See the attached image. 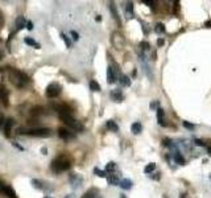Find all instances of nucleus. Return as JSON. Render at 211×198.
Segmentation results:
<instances>
[{
    "mask_svg": "<svg viewBox=\"0 0 211 198\" xmlns=\"http://www.w3.org/2000/svg\"><path fill=\"white\" fill-rule=\"evenodd\" d=\"M162 144L165 145V147H171V141L169 139H164L162 140Z\"/></svg>",
    "mask_w": 211,
    "mask_h": 198,
    "instance_id": "58836bf2",
    "label": "nucleus"
},
{
    "mask_svg": "<svg viewBox=\"0 0 211 198\" xmlns=\"http://www.w3.org/2000/svg\"><path fill=\"white\" fill-rule=\"evenodd\" d=\"M125 12H127V17H132L133 16V4L132 3H127Z\"/></svg>",
    "mask_w": 211,
    "mask_h": 198,
    "instance_id": "a878e982",
    "label": "nucleus"
},
{
    "mask_svg": "<svg viewBox=\"0 0 211 198\" xmlns=\"http://www.w3.org/2000/svg\"><path fill=\"white\" fill-rule=\"evenodd\" d=\"M107 82L110 84H112L116 82V73H115L112 66H108L107 67Z\"/></svg>",
    "mask_w": 211,
    "mask_h": 198,
    "instance_id": "f8f14e48",
    "label": "nucleus"
},
{
    "mask_svg": "<svg viewBox=\"0 0 211 198\" xmlns=\"http://www.w3.org/2000/svg\"><path fill=\"white\" fill-rule=\"evenodd\" d=\"M26 28H28L29 31H32V29H33V23H32L30 20H28V21H26Z\"/></svg>",
    "mask_w": 211,
    "mask_h": 198,
    "instance_id": "79ce46f5",
    "label": "nucleus"
},
{
    "mask_svg": "<svg viewBox=\"0 0 211 198\" xmlns=\"http://www.w3.org/2000/svg\"><path fill=\"white\" fill-rule=\"evenodd\" d=\"M154 32H157V33H165V25L162 23H157L154 25Z\"/></svg>",
    "mask_w": 211,
    "mask_h": 198,
    "instance_id": "cd10ccee",
    "label": "nucleus"
},
{
    "mask_svg": "<svg viewBox=\"0 0 211 198\" xmlns=\"http://www.w3.org/2000/svg\"><path fill=\"white\" fill-rule=\"evenodd\" d=\"M44 198H52V197H49V195H45V197H44Z\"/></svg>",
    "mask_w": 211,
    "mask_h": 198,
    "instance_id": "864d4df0",
    "label": "nucleus"
},
{
    "mask_svg": "<svg viewBox=\"0 0 211 198\" xmlns=\"http://www.w3.org/2000/svg\"><path fill=\"white\" fill-rule=\"evenodd\" d=\"M139 57H140V61H141V65H142V67H144V71H145V74H147V75L149 77V79H150V81H153L152 69H150V66H149V65H148V62H147V57H145L144 54H141V53H140V54H139Z\"/></svg>",
    "mask_w": 211,
    "mask_h": 198,
    "instance_id": "6e6552de",
    "label": "nucleus"
},
{
    "mask_svg": "<svg viewBox=\"0 0 211 198\" xmlns=\"http://www.w3.org/2000/svg\"><path fill=\"white\" fill-rule=\"evenodd\" d=\"M13 124H15V120H13L12 118H8V119H5V121H4V126H3V131H4V135H5V136H9L11 131H12V127H13Z\"/></svg>",
    "mask_w": 211,
    "mask_h": 198,
    "instance_id": "9d476101",
    "label": "nucleus"
},
{
    "mask_svg": "<svg viewBox=\"0 0 211 198\" xmlns=\"http://www.w3.org/2000/svg\"><path fill=\"white\" fill-rule=\"evenodd\" d=\"M142 3H144V4H147L148 7H150V8H153V7H154V3H153V1H150V0H144Z\"/></svg>",
    "mask_w": 211,
    "mask_h": 198,
    "instance_id": "ea45409f",
    "label": "nucleus"
},
{
    "mask_svg": "<svg viewBox=\"0 0 211 198\" xmlns=\"http://www.w3.org/2000/svg\"><path fill=\"white\" fill-rule=\"evenodd\" d=\"M95 20H96V21H100V20H102V17H100V16H96V17H95Z\"/></svg>",
    "mask_w": 211,
    "mask_h": 198,
    "instance_id": "3c124183",
    "label": "nucleus"
},
{
    "mask_svg": "<svg viewBox=\"0 0 211 198\" xmlns=\"http://www.w3.org/2000/svg\"><path fill=\"white\" fill-rule=\"evenodd\" d=\"M4 121H5V118L3 114H0V128H3V126H4Z\"/></svg>",
    "mask_w": 211,
    "mask_h": 198,
    "instance_id": "a19ab883",
    "label": "nucleus"
},
{
    "mask_svg": "<svg viewBox=\"0 0 211 198\" xmlns=\"http://www.w3.org/2000/svg\"><path fill=\"white\" fill-rule=\"evenodd\" d=\"M8 100H9V91L7 87L0 86V102L4 106H8Z\"/></svg>",
    "mask_w": 211,
    "mask_h": 198,
    "instance_id": "1a4fd4ad",
    "label": "nucleus"
},
{
    "mask_svg": "<svg viewBox=\"0 0 211 198\" xmlns=\"http://www.w3.org/2000/svg\"><path fill=\"white\" fill-rule=\"evenodd\" d=\"M164 44H165V40H164V38H158L157 40V45H158V46H162Z\"/></svg>",
    "mask_w": 211,
    "mask_h": 198,
    "instance_id": "37998d69",
    "label": "nucleus"
},
{
    "mask_svg": "<svg viewBox=\"0 0 211 198\" xmlns=\"http://www.w3.org/2000/svg\"><path fill=\"white\" fill-rule=\"evenodd\" d=\"M120 198H125V195H123V194H121V197H120Z\"/></svg>",
    "mask_w": 211,
    "mask_h": 198,
    "instance_id": "5fc2aeb1",
    "label": "nucleus"
},
{
    "mask_svg": "<svg viewBox=\"0 0 211 198\" xmlns=\"http://www.w3.org/2000/svg\"><path fill=\"white\" fill-rule=\"evenodd\" d=\"M90 89L92 90V91H100V84L98 83L96 81H90Z\"/></svg>",
    "mask_w": 211,
    "mask_h": 198,
    "instance_id": "bb28decb",
    "label": "nucleus"
},
{
    "mask_svg": "<svg viewBox=\"0 0 211 198\" xmlns=\"http://www.w3.org/2000/svg\"><path fill=\"white\" fill-rule=\"evenodd\" d=\"M205 26H206V28H211V21H210V20L206 21V23H205Z\"/></svg>",
    "mask_w": 211,
    "mask_h": 198,
    "instance_id": "49530a36",
    "label": "nucleus"
},
{
    "mask_svg": "<svg viewBox=\"0 0 211 198\" xmlns=\"http://www.w3.org/2000/svg\"><path fill=\"white\" fill-rule=\"evenodd\" d=\"M131 131H132V133H133V135H139L140 132L142 131V126H141V123H139V121L133 123V124L131 126Z\"/></svg>",
    "mask_w": 211,
    "mask_h": 198,
    "instance_id": "f3484780",
    "label": "nucleus"
},
{
    "mask_svg": "<svg viewBox=\"0 0 211 198\" xmlns=\"http://www.w3.org/2000/svg\"><path fill=\"white\" fill-rule=\"evenodd\" d=\"M25 24H26V20L24 16H18V17L16 18V28H17V31L23 29L24 26H25Z\"/></svg>",
    "mask_w": 211,
    "mask_h": 198,
    "instance_id": "a211bd4d",
    "label": "nucleus"
},
{
    "mask_svg": "<svg viewBox=\"0 0 211 198\" xmlns=\"http://www.w3.org/2000/svg\"><path fill=\"white\" fill-rule=\"evenodd\" d=\"M69 181H70V185L74 187V189H78V187L82 186V184H83V178H82V176H79V174H76V173L70 174Z\"/></svg>",
    "mask_w": 211,
    "mask_h": 198,
    "instance_id": "0eeeda50",
    "label": "nucleus"
},
{
    "mask_svg": "<svg viewBox=\"0 0 211 198\" xmlns=\"http://www.w3.org/2000/svg\"><path fill=\"white\" fill-rule=\"evenodd\" d=\"M194 144L198 145V147H205V148H206L205 141H203V140H200V139H195V140H194Z\"/></svg>",
    "mask_w": 211,
    "mask_h": 198,
    "instance_id": "f704fd0d",
    "label": "nucleus"
},
{
    "mask_svg": "<svg viewBox=\"0 0 211 198\" xmlns=\"http://www.w3.org/2000/svg\"><path fill=\"white\" fill-rule=\"evenodd\" d=\"M24 42H25L26 45H29V46H34L36 49H40V48H41V45H40L37 41H34L33 38H30V37H25V38H24Z\"/></svg>",
    "mask_w": 211,
    "mask_h": 198,
    "instance_id": "6ab92c4d",
    "label": "nucleus"
},
{
    "mask_svg": "<svg viewBox=\"0 0 211 198\" xmlns=\"http://www.w3.org/2000/svg\"><path fill=\"white\" fill-rule=\"evenodd\" d=\"M8 77H9V81L12 82L13 86H16L17 89H23L28 84L29 82V78L25 73L23 71L17 70V69H13V67H9L8 69Z\"/></svg>",
    "mask_w": 211,
    "mask_h": 198,
    "instance_id": "f257e3e1",
    "label": "nucleus"
},
{
    "mask_svg": "<svg viewBox=\"0 0 211 198\" xmlns=\"http://www.w3.org/2000/svg\"><path fill=\"white\" fill-rule=\"evenodd\" d=\"M185 197H186V195H185V194H181V198H185Z\"/></svg>",
    "mask_w": 211,
    "mask_h": 198,
    "instance_id": "603ef678",
    "label": "nucleus"
},
{
    "mask_svg": "<svg viewBox=\"0 0 211 198\" xmlns=\"http://www.w3.org/2000/svg\"><path fill=\"white\" fill-rule=\"evenodd\" d=\"M157 120H158V124H160L161 127L168 126L166 121H165V111H164L161 107L157 108Z\"/></svg>",
    "mask_w": 211,
    "mask_h": 198,
    "instance_id": "ddd939ff",
    "label": "nucleus"
},
{
    "mask_svg": "<svg viewBox=\"0 0 211 198\" xmlns=\"http://www.w3.org/2000/svg\"><path fill=\"white\" fill-rule=\"evenodd\" d=\"M41 152H42V155H46L47 149H46V148H42V149H41Z\"/></svg>",
    "mask_w": 211,
    "mask_h": 198,
    "instance_id": "09e8293b",
    "label": "nucleus"
},
{
    "mask_svg": "<svg viewBox=\"0 0 211 198\" xmlns=\"http://www.w3.org/2000/svg\"><path fill=\"white\" fill-rule=\"evenodd\" d=\"M5 186H7V185H5L4 182L0 181V193H3V190H4V187H5Z\"/></svg>",
    "mask_w": 211,
    "mask_h": 198,
    "instance_id": "c03bdc74",
    "label": "nucleus"
},
{
    "mask_svg": "<svg viewBox=\"0 0 211 198\" xmlns=\"http://www.w3.org/2000/svg\"><path fill=\"white\" fill-rule=\"evenodd\" d=\"M107 128L110 129V131H112V132H118L119 131V126L113 120H108L107 121Z\"/></svg>",
    "mask_w": 211,
    "mask_h": 198,
    "instance_id": "b1692460",
    "label": "nucleus"
},
{
    "mask_svg": "<svg viewBox=\"0 0 211 198\" xmlns=\"http://www.w3.org/2000/svg\"><path fill=\"white\" fill-rule=\"evenodd\" d=\"M18 133L29 135V136H36V137H47L50 136L52 131L50 128H20Z\"/></svg>",
    "mask_w": 211,
    "mask_h": 198,
    "instance_id": "7ed1b4c3",
    "label": "nucleus"
},
{
    "mask_svg": "<svg viewBox=\"0 0 211 198\" xmlns=\"http://www.w3.org/2000/svg\"><path fill=\"white\" fill-rule=\"evenodd\" d=\"M210 180H211V174H210Z\"/></svg>",
    "mask_w": 211,
    "mask_h": 198,
    "instance_id": "4d7b16f0",
    "label": "nucleus"
},
{
    "mask_svg": "<svg viewBox=\"0 0 211 198\" xmlns=\"http://www.w3.org/2000/svg\"><path fill=\"white\" fill-rule=\"evenodd\" d=\"M32 114H33V115H41V114H42V108L41 107L33 108V110H32Z\"/></svg>",
    "mask_w": 211,
    "mask_h": 198,
    "instance_id": "c9c22d12",
    "label": "nucleus"
},
{
    "mask_svg": "<svg viewBox=\"0 0 211 198\" xmlns=\"http://www.w3.org/2000/svg\"><path fill=\"white\" fill-rule=\"evenodd\" d=\"M140 46H141V49H142V50H148V49H149V44H148L147 41H141Z\"/></svg>",
    "mask_w": 211,
    "mask_h": 198,
    "instance_id": "e433bc0d",
    "label": "nucleus"
},
{
    "mask_svg": "<svg viewBox=\"0 0 211 198\" xmlns=\"http://www.w3.org/2000/svg\"><path fill=\"white\" fill-rule=\"evenodd\" d=\"M3 194L8 195L9 198H17V197H16L15 190H13L11 186H5V187H4V190H3Z\"/></svg>",
    "mask_w": 211,
    "mask_h": 198,
    "instance_id": "aec40b11",
    "label": "nucleus"
},
{
    "mask_svg": "<svg viewBox=\"0 0 211 198\" xmlns=\"http://www.w3.org/2000/svg\"><path fill=\"white\" fill-rule=\"evenodd\" d=\"M132 181L129 178H123V180H120V182H119V186L121 187V189H124V190H129L132 187Z\"/></svg>",
    "mask_w": 211,
    "mask_h": 198,
    "instance_id": "dca6fc26",
    "label": "nucleus"
},
{
    "mask_svg": "<svg viewBox=\"0 0 211 198\" xmlns=\"http://www.w3.org/2000/svg\"><path fill=\"white\" fill-rule=\"evenodd\" d=\"M65 198H75V194H73V193H71V194H67V195H66Z\"/></svg>",
    "mask_w": 211,
    "mask_h": 198,
    "instance_id": "de8ad7c7",
    "label": "nucleus"
},
{
    "mask_svg": "<svg viewBox=\"0 0 211 198\" xmlns=\"http://www.w3.org/2000/svg\"><path fill=\"white\" fill-rule=\"evenodd\" d=\"M0 58H1V54H0Z\"/></svg>",
    "mask_w": 211,
    "mask_h": 198,
    "instance_id": "13d9d810",
    "label": "nucleus"
},
{
    "mask_svg": "<svg viewBox=\"0 0 211 198\" xmlns=\"http://www.w3.org/2000/svg\"><path fill=\"white\" fill-rule=\"evenodd\" d=\"M82 198H102L99 195V190L98 189H90L82 195Z\"/></svg>",
    "mask_w": 211,
    "mask_h": 198,
    "instance_id": "4468645a",
    "label": "nucleus"
},
{
    "mask_svg": "<svg viewBox=\"0 0 211 198\" xmlns=\"http://www.w3.org/2000/svg\"><path fill=\"white\" fill-rule=\"evenodd\" d=\"M59 119L69 127V128L74 129V131L81 132V131H83V129H84L83 124H82L81 121L75 120V119H74L71 115H59Z\"/></svg>",
    "mask_w": 211,
    "mask_h": 198,
    "instance_id": "20e7f679",
    "label": "nucleus"
},
{
    "mask_svg": "<svg viewBox=\"0 0 211 198\" xmlns=\"http://www.w3.org/2000/svg\"><path fill=\"white\" fill-rule=\"evenodd\" d=\"M58 136H59L61 139H63V140H73V139H75V133H74V132H71L70 129H67V128H63V127L58 128Z\"/></svg>",
    "mask_w": 211,
    "mask_h": 198,
    "instance_id": "423d86ee",
    "label": "nucleus"
},
{
    "mask_svg": "<svg viewBox=\"0 0 211 198\" xmlns=\"http://www.w3.org/2000/svg\"><path fill=\"white\" fill-rule=\"evenodd\" d=\"M206 149H207V152H208V153H210V155H211V148H210V147H207V145H206Z\"/></svg>",
    "mask_w": 211,
    "mask_h": 198,
    "instance_id": "8fccbe9b",
    "label": "nucleus"
},
{
    "mask_svg": "<svg viewBox=\"0 0 211 198\" xmlns=\"http://www.w3.org/2000/svg\"><path fill=\"white\" fill-rule=\"evenodd\" d=\"M70 34L73 36V40H74V41H78V40H79V34L76 33L75 31H71V32H70Z\"/></svg>",
    "mask_w": 211,
    "mask_h": 198,
    "instance_id": "4c0bfd02",
    "label": "nucleus"
},
{
    "mask_svg": "<svg viewBox=\"0 0 211 198\" xmlns=\"http://www.w3.org/2000/svg\"><path fill=\"white\" fill-rule=\"evenodd\" d=\"M182 124H183V127H185V128H187V129H194V128H195V126H194V124L189 123V121H186V120H185Z\"/></svg>",
    "mask_w": 211,
    "mask_h": 198,
    "instance_id": "72a5a7b5",
    "label": "nucleus"
},
{
    "mask_svg": "<svg viewBox=\"0 0 211 198\" xmlns=\"http://www.w3.org/2000/svg\"><path fill=\"white\" fill-rule=\"evenodd\" d=\"M61 37H62V40L65 41V44H66V46H67V48L73 46V42H71V40H70V37H69V36H66L65 33H61Z\"/></svg>",
    "mask_w": 211,
    "mask_h": 198,
    "instance_id": "c85d7f7f",
    "label": "nucleus"
},
{
    "mask_svg": "<svg viewBox=\"0 0 211 198\" xmlns=\"http://www.w3.org/2000/svg\"><path fill=\"white\" fill-rule=\"evenodd\" d=\"M61 90H62V86L59 83H50L49 86L46 87V97L47 98H55L61 94Z\"/></svg>",
    "mask_w": 211,
    "mask_h": 198,
    "instance_id": "39448f33",
    "label": "nucleus"
},
{
    "mask_svg": "<svg viewBox=\"0 0 211 198\" xmlns=\"http://www.w3.org/2000/svg\"><path fill=\"white\" fill-rule=\"evenodd\" d=\"M116 169V164L113 163V161H111V163H108L107 165H106V172H112Z\"/></svg>",
    "mask_w": 211,
    "mask_h": 198,
    "instance_id": "2f4dec72",
    "label": "nucleus"
},
{
    "mask_svg": "<svg viewBox=\"0 0 211 198\" xmlns=\"http://www.w3.org/2000/svg\"><path fill=\"white\" fill-rule=\"evenodd\" d=\"M174 161H176L177 164H179V165H185V158H183V156L178 152V150H176V152H174Z\"/></svg>",
    "mask_w": 211,
    "mask_h": 198,
    "instance_id": "412c9836",
    "label": "nucleus"
},
{
    "mask_svg": "<svg viewBox=\"0 0 211 198\" xmlns=\"http://www.w3.org/2000/svg\"><path fill=\"white\" fill-rule=\"evenodd\" d=\"M164 198H168V197H165V195H164Z\"/></svg>",
    "mask_w": 211,
    "mask_h": 198,
    "instance_id": "6e6d98bb",
    "label": "nucleus"
},
{
    "mask_svg": "<svg viewBox=\"0 0 211 198\" xmlns=\"http://www.w3.org/2000/svg\"><path fill=\"white\" fill-rule=\"evenodd\" d=\"M71 166L70 161H69V158H66V156H58L57 158H54V160L52 161V170L54 172V173H62V172H66L69 170Z\"/></svg>",
    "mask_w": 211,
    "mask_h": 198,
    "instance_id": "f03ea898",
    "label": "nucleus"
},
{
    "mask_svg": "<svg viewBox=\"0 0 211 198\" xmlns=\"http://www.w3.org/2000/svg\"><path fill=\"white\" fill-rule=\"evenodd\" d=\"M158 106H160L158 100H153V102H150L149 107H150V110H156V108H158Z\"/></svg>",
    "mask_w": 211,
    "mask_h": 198,
    "instance_id": "473e14b6",
    "label": "nucleus"
},
{
    "mask_svg": "<svg viewBox=\"0 0 211 198\" xmlns=\"http://www.w3.org/2000/svg\"><path fill=\"white\" fill-rule=\"evenodd\" d=\"M110 11H111V13H112L113 18L116 20V23H118L119 25H120V24H121V21H120V16H119V12H118V9H116L115 3H110Z\"/></svg>",
    "mask_w": 211,
    "mask_h": 198,
    "instance_id": "2eb2a0df",
    "label": "nucleus"
},
{
    "mask_svg": "<svg viewBox=\"0 0 211 198\" xmlns=\"http://www.w3.org/2000/svg\"><path fill=\"white\" fill-rule=\"evenodd\" d=\"M4 24V16H3L1 11H0V25H3Z\"/></svg>",
    "mask_w": 211,
    "mask_h": 198,
    "instance_id": "a18cd8bd",
    "label": "nucleus"
},
{
    "mask_svg": "<svg viewBox=\"0 0 211 198\" xmlns=\"http://www.w3.org/2000/svg\"><path fill=\"white\" fill-rule=\"evenodd\" d=\"M120 83H121V86L128 87V86H131V79H129V77L121 74V75H120Z\"/></svg>",
    "mask_w": 211,
    "mask_h": 198,
    "instance_id": "5701e85b",
    "label": "nucleus"
},
{
    "mask_svg": "<svg viewBox=\"0 0 211 198\" xmlns=\"http://www.w3.org/2000/svg\"><path fill=\"white\" fill-rule=\"evenodd\" d=\"M32 185H33V187H36V189H38V190L45 189V186H44L45 184L42 181H40V180H32Z\"/></svg>",
    "mask_w": 211,
    "mask_h": 198,
    "instance_id": "393cba45",
    "label": "nucleus"
},
{
    "mask_svg": "<svg viewBox=\"0 0 211 198\" xmlns=\"http://www.w3.org/2000/svg\"><path fill=\"white\" fill-rule=\"evenodd\" d=\"M94 173L96 174L98 177H102V178L107 177V172H106V170H100L99 168H94Z\"/></svg>",
    "mask_w": 211,
    "mask_h": 198,
    "instance_id": "7c9ffc66",
    "label": "nucleus"
},
{
    "mask_svg": "<svg viewBox=\"0 0 211 198\" xmlns=\"http://www.w3.org/2000/svg\"><path fill=\"white\" fill-rule=\"evenodd\" d=\"M154 169H156V164H154V163H149V164H148V165L144 168V172H145V173H152Z\"/></svg>",
    "mask_w": 211,
    "mask_h": 198,
    "instance_id": "c756f323",
    "label": "nucleus"
},
{
    "mask_svg": "<svg viewBox=\"0 0 211 198\" xmlns=\"http://www.w3.org/2000/svg\"><path fill=\"white\" fill-rule=\"evenodd\" d=\"M110 97H111V99H112L113 102H116V103L123 102V94H121V90H119V89L112 90L111 94H110Z\"/></svg>",
    "mask_w": 211,
    "mask_h": 198,
    "instance_id": "9b49d317",
    "label": "nucleus"
},
{
    "mask_svg": "<svg viewBox=\"0 0 211 198\" xmlns=\"http://www.w3.org/2000/svg\"><path fill=\"white\" fill-rule=\"evenodd\" d=\"M107 180H108V184H110V185H113V186L119 185V182H120L119 177H118V176H115V174H110Z\"/></svg>",
    "mask_w": 211,
    "mask_h": 198,
    "instance_id": "4be33fe9",
    "label": "nucleus"
}]
</instances>
